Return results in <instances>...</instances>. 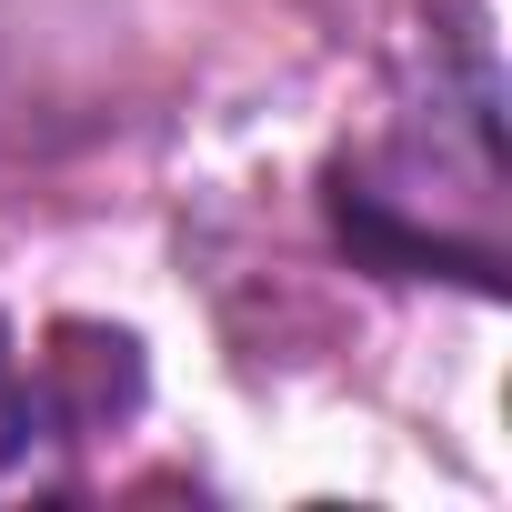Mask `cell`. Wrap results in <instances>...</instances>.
<instances>
[{
  "label": "cell",
  "instance_id": "6da1fadb",
  "mask_svg": "<svg viewBox=\"0 0 512 512\" xmlns=\"http://www.w3.org/2000/svg\"><path fill=\"white\" fill-rule=\"evenodd\" d=\"M0 432H31V392L11 382V322H0Z\"/></svg>",
  "mask_w": 512,
  "mask_h": 512
}]
</instances>
